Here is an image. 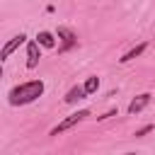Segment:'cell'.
Masks as SVG:
<instances>
[{
    "label": "cell",
    "instance_id": "7a4b0ae2",
    "mask_svg": "<svg viewBox=\"0 0 155 155\" xmlns=\"http://www.w3.org/2000/svg\"><path fill=\"white\" fill-rule=\"evenodd\" d=\"M87 116H90V111H87V109H80V111H75V114H70V116H68V119H63V121H61L58 126H53L48 136H58V133H63V131H68V128H73L75 124H80V121H82V119H87Z\"/></svg>",
    "mask_w": 155,
    "mask_h": 155
},
{
    "label": "cell",
    "instance_id": "30bf717a",
    "mask_svg": "<svg viewBox=\"0 0 155 155\" xmlns=\"http://www.w3.org/2000/svg\"><path fill=\"white\" fill-rule=\"evenodd\" d=\"M82 85H85V92H87V94H94V92L99 90V78H97V75H90Z\"/></svg>",
    "mask_w": 155,
    "mask_h": 155
},
{
    "label": "cell",
    "instance_id": "277c9868",
    "mask_svg": "<svg viewBox=\"0 0 155 155\" xmlns=\"http://www.w3.org/2000/svg\"><path fill=\"white\" fill-rule=\"evenodd\" d=\"M39 41L36 39H29L27 41V68L29 70H34L36 65H39V58H41V51H39Z\"/></svg>",
    "mask_w": 155,
    "mask_h": 155
},
{
    "label": "cell",
    "instance_id": "52a82bcc",
    "mask_svg": "<svg viewBox=\"0 0 155 155\" xmlns=\"http://www.w3.org/2000/svg\"><path fill=\"white\" fill-rule=\"evenodd\" d=\"M85 97H90V94L85 92V85H75V87L68 90V94H65L63 99H65V104H75L78 99H85Z\"/></svg>",
    "mask_w": 155,
    "mask_h": 155
},
{
    "label": "cell",
    "instance_id": "ba28073f",
    "mask_svg": "<svg viewBox=\"0 0 155 155\" xmlns=\"http://www.w3.org/2000/svg\"><path fill=\"white\" fill-rule=\"evenodd\" d=\"M56 36H58V34H51V31H39V34H36V41H39L44 48H56Z\"/></svg>",
    "mask_w": 155,
    "mask_h": 155
},
{
    "label": "cell",
    "instance_id": "6da1fadb",
    "mask_svg": "<svg viewBox=\"0 0 155 155\" xmlns=\"http://www.w3.org/2000/svg\"><path fill=\"white\" fill-rule=\"evenodd\" d=\"M41 94H44V82L41 80H27L22 85H15L7 92V102L12 107H22V104H29V102L39 99Z\"/></svg>",
    "mask_w": 155,
    "mask_h": 155
},
{
    "label": "cell",
    "instance_id": "3957f363",
    "mask_svg": "<svg viewBox=\"0 0 155 155\" xmlns=\"http://www.w3.org/2000/svg\"><path fill=\"white\" fill-rule=\"evenodd\" d=\"M24 41H29V39H27V34H22V31H19V34H15V36L2 46V51H0V61H7V58H10V56H12V53L24 44Z\"/></svg>",
    "mask_w": 155,
    "mask_h": 155
},
{
    "label": "cell",
    "instance_id": "9c48e42d",
    "mask_svg": "<svg viewBox=\"0 0 155 155\" xmlns=\"http://www.w3.org/2000/svg\"><path fill=\"white\" fill-rule=\"evenodd\" d=\"M145 48H148V44H138V46H133L131 51H126V53H124V56H121L119 61H121V63H128V61H133V58H138V56H140V53H143Z\"/></svg>",
    "mask_w": 155,
    "mask_h": 155
},
{
    "label": "cell",
    "instance_id": "8992f818",
    "mask_svg": "<svg viewBox=\"0 0 155 155\" xmlns=\"http://www.w3.org/2000/svg\"><path fill=\"white\" fill-rule=\"evenodd\" d=\"M150 92H143V94H138V97H133L131 102H128V114H138V111H143L148 104H150Z\"/></svg>",
    "mask_w": 155,
    "mask_h": 155
},
{
    "label": "cell",
    "instance_id": "8fae6325",
    "mask_svg": "<svg viewBox=\"0 0 155 155\" xmlns=\"http://www.w3.org/2000/svg\"><path fill=\"white\" fill-rule=\"evenodd\" d=\"M150 131H153V124H148V126H143V128H138V131H136L133 136H138V138H140V136H145V133H150Z\"/></svg>",
    "mask_w": 155,
    "mask_h": 155
},
{
    "label": "cell",
    "instance_id": "5b68a950",
    "mask_svg": "<svg viewBox=\"0 0 155 155\" xmlns=\"http://www.w3.org/2000/svg\"><path fill=\"white\" fill-rule=\"evenodd\" d=\"M58 39L63 41V46L58 48V51H68V48H73L75 44H78V34L73 31V29H68V27H58Z\"/></svg>",
    "mask_w": 155,
    "mask_h": 155
},
{
    "label": "cell",
    "instance_id": "7c38bea8",
    "mask_svg": "<svg viewBox=\"0 0 155 155\" xmlns=\"http://www.w3.org/2000/svg\"><path fill=\"white\" fill-rule=\"evenodd\" d=\"M109 116H116V109H109L107 114H102V116H97L99 121H104V119H109Z\"/></svg>",
    "mask_w": 155,
    "mask_h": 155
}]
</instances>
